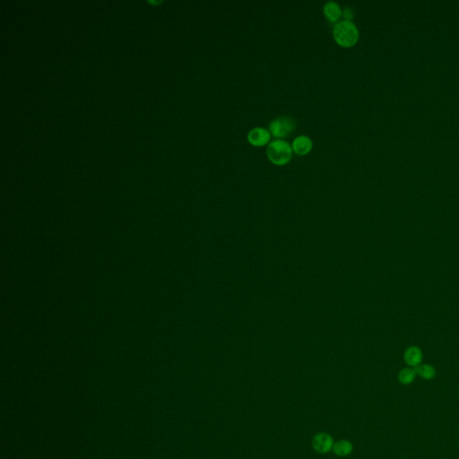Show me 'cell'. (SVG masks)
<instances>
[{"instance_id": "1", "label": "cell", "mask_w": 459, "mask_h": 459, "mask_svg": "<svg viewBox=\"0 0 459 459\" xmlns=\"http://www.w3.org/2000/svg\"><path fill=\"white\" fill-rule=\"evenodd\" d=\"M333 37L336 43L341 47L351 48L358 42L360 33L353 22L339 21L334 26Z\"/></svg>"}, {"instance_id": "2", "label": "cell", "mask_w": 459, "mask_h": 459, "mask_svg": "<svg viewBox=\"0 0 459 459\" xmlns=\"http://www.w3.org/2000/svg\"><path fill=\"white\" fill-rule=\"evenodd\" d=\"M292 153L291 144L283 139H276L267 145V158L275 165L282 166L287 164L291 161Z\"/></svg>"}, {"instance_id": "3", "label": "cell", "mask_w": 459, "mask_h": 459, "mask_svg": "<svg viewBox=\"0 0 459 459\" xmlns=\"http://www.w3.org/2000/svg\"><path fill=\"white\" fill-rule=\"evenodd\" d=\"M295 120L291 117H279L272 120L269 125V132L277 139H285L295 130Z\"/></svg>"}, {"instance_id": "4", "label": "cell", "mask_w": 459, "mask_h": 459, "mask_svg": "<svg viewBox=\"0 0 459 459\" xmlns=\"http://www.w3.org/2000/svg\"><path fill=\"white\" fill-rule=\"evenodd\" d=\"M271 134L269 130L260 127L252 129L247 134V141L253 146L262 147L270 142Z\"/></svg>"}, {"instance_id": "5", "label": "cell", "mask_w": 459, "mask_h": 459, "mask_svg": "<svg viewBox=\"0 0 459 459\" xmlns=\"http://www.w3.org/2000/svg\"><path fill=\"white\" fill-rule=\"evenodd\" d=\"M312 446L318 452L325 454V453L329 452L331 449H333L334 440H333V438L331 437L330 435L325 433V432H322V433L317 434L313 438Z\"/></svg>"}, {"instance_id": "6", "label": "cell", "mask_w": 459, "mask_h": 459, "mask_svg": "<svg viewBox=\"0 0 459 459\" xmlns=\"http://www.w3.org/2000/svg\"><path fill=\"white\" fill-rule=\"evenodd\" d=\"M312 147H313L312 140L309 137L303 136V135L297 137L291 143L292 151L301 156L311 153Z\"/></svg>"}, {"instance_id": "7", "label": "cell", "mask_w": 459, "mask_h": 459, "mask_svg": "<svg viewBox=\"0 0 459 459\" xmlns=\"http://www.w3.org/2000/svg\"><path fill=\"white\" fill-rule=\"evenodd\" d=\"M323 13L327 20L331 23H337L343 15L340 5L335 1H328L323 6Z\"/></svg>"}, {"instance_id": "8", "label": "cell", "mask_w": 459, "mask_h": 459, "mask_svg": "<svg viewBox=\"0 0 459 459\" xmlns=\"http://www.w3.org/2000/svg\"><path fill=\"white\" fill-rule=\"evenodd\" d=\"M404 358H405V362L408 365L411 367H417L422 363L424 355L420 348L416 346H411L405 350Z\"/></svg>"}, {"instance_id": "9", "label": "cell", "mask_w": 459, "mask_h": 459, "mask_svg": "<svg viewBox=\"0 0 459 459\" xmlns=\"http://www.w3.org/2000/svg\"><path fill=\"white\" fill-rule=\"evenodd\" d=\"M332 449H333L334 453L336 456L346 457V456L350 455L353 452V446L350 441H348L346 439H342V440H338V441H336V443H334Z\"/></svg>"}, {"instance_id": "10", "label": "cell", "mask_w": 459, "mask_h": 459, "mask_svg": "<svg viewBox=\"0 0 459 459\" xmlns=\"http://www.w3.org/2000/svg\"><path fill=\"white\" fill-rule=\"evenodd\" d=\"M415 371L416 374L422 377L423 379L426 380H430L434 379L436 376V370L433 366L429 364H420L419 366L415 367Z\"/></svg>"}, {"instance_id": "11", "label": "cell", "mask_w": 459, "mask_h": 459, "mask_svg": "<svg viewBox=\"0 0 459 459\" xmlns=\"http://www.w3.org/2000/svg\"><path fill=\"white\" fill-rule=\"evenodd\" d=\"M416 371L413 368H405L401 370L398 375V380L400 383L404 385H409L411 383L414 382L415 377H416Z\"/></svg>"}, {"instance_id": "12", "label": "cell", "mask_w": 459, "mask_h": 459, "mask_svg": "<svg viewBox=\"0 0 459 459\" xmlns=\"http://www.w3.org/2000/svg\"><path fill=\"white\" fill-rule=\"evenodd\" d=\"M343 15L346 18V20L347 21H352V19L353 18V13L349 7L345 8V10L343 11Z\"/></svg>"}]
</instances>
